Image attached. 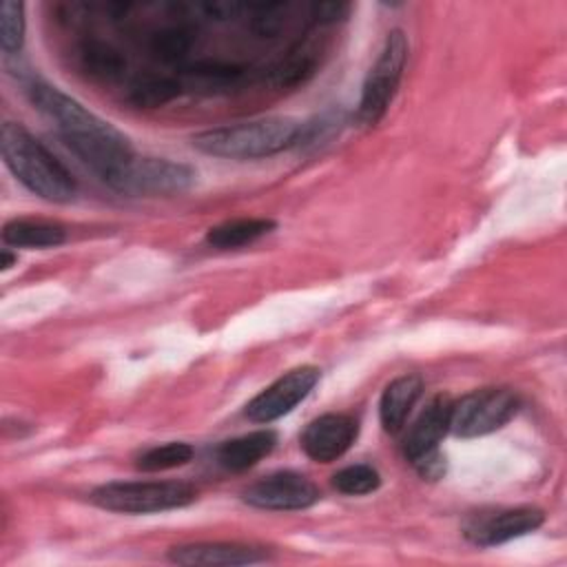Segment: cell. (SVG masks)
Instances as JSON below:
<instances>
[{"mask_svg":"<svg viewBox=\"0 0 567 567\" xmlns=\"http://www.w3.org/2000/svg\"><path fill=\"white\" fill-rule=\"evenodd\" d=\"M29 97L33 106L55 124L62 142L102 179L135 155L124 133L60 89L35 82L29 89Z\"/></svg>","mask_w":567,"mask_h":567,"instance_id":"6da1fadb","label":"cell"},{"mask_svg":"<svg viewBox=\"0 0 567 567\" xmlns=\"http://www.w3.org/2000/svg\"><path fill=\"white\" fill-rule=\"evenodd\" d=\"M0 148L9 171L38 197L55 204L75 197L78 186L73 175L24 126L4 122L0 131Z\"/></svg>","mask_w":567,"mask_h":567,"instance_id":"7a4b0ae2","label":"cell"},{"mask_svg":"<svg viewBox=\"0 0 567 567\" xmlns=\"http://www.w3.org/2000/svg\"><path fill=\"white\" fill-rule=\"evenodd\" d=\"M299 128L292 117H259L202 131L193 137V146L213 157L257 159L295 146Z\"/></svg>","mask_w":567,"mask_h":567,"instance_id":"3957f363","label":"cell"},{"mask_svg":"<svg viewBox=\"0 0 567 567\" xmlns=\"http://www.w3.org/2000/svg\"><path fill=\"white\" fill-rule=\"evenodd\" d=\"M197 498V489L179 481H128L106 483L91 492V501L109 512L155 514L179 509Z\"/></svg>","mask_w":567,"mask_h":567,"instance_id":"277c9868","label":"cell"},{"mask_svg":"<svg viewBox=\"0 0 567 567\" xmlns=\"http://www.w3.org/2000/svg\"><path fill=\"white\" fill-rule=\"evenodd\" d=\"M408 62V38L401 29L388 33L383 49L365 75L361 100L357 109V120L363 126H374L381 122L390 102L399 89L403 69Z\"/></svg>","mask_w":567,"mask_h":567,"instance_id":"5b68a950","label":"cell"},{"mask_svg":"<svg viewBox=\"0 0 567 567\" xmlns=\"http://www.w3.org/2000/svg\"><path fill=\"white\" fill-rule=\"evenodd\" d=\"M195 177V171L182 162L133 155L104 182L124 195H177L188 190Z\"/></svg>","mask_w":567,"mask_h":567,"instance_id":"8992f818","label":"cell"},{"mask_svg":"<svg viewBox=\"0 0 567 567\" xmlns=\"http://www.w3.org/2000/svg\"><path fill=\"white\" fill-rule=\"evenodd\" d=\"M518 394L509 388H481L450 410V432L461 439H476L501 430L518 412Z\"/></svg>","mask_w":567,"mask_h":567,"instance_id":"52a82bcc","label":"cell"},{"mask_svg":"<svg viewBox=\"0 0 567 567\" xmlns=\"http://www.w3.org/2000/svg\"><path fill=\"white\" fill-rule=\"evenodd\" d=\"M321 370L315 365H299L279 377L266 390H261L248 405L246 416L255 423H270L288 414L297 403H301L317 385Z\"/></svg>","mask_w":567,"mask_h":567,"instance_id":"ba28073f","label":"cell"},{"mask_svg":"<svg viewBox=\"0 0 567 567\" xmlns=\"http://www.w3.org/2000/svg\"><path fill=\"white\" fill-rule=\"evenodd\" d=\"M244 501L252 507L272 512L306 509L319 501V489L308 476L286 470L252 483L244 492Z\"/></svg>","mask_w":567,"mask_h":567,"instance_id":"9c48e42d","label":"cell"},{"mask_svg":"<svg viewBox=\"0 0 567 567\" xmlns=\"http://www.w3.org/2000/svg\"><path fill=\"white\" fill-rule=\"evenodd\" d=\"M543 520L545 514L538 507H514L478 514L472 520H467L465 538L478 547H494L538 529Z\"/></svg>","mask_w":567,"mask_h":567,"instance_id":"30bf717a","label":"cell"},{"mask_svg":"<svg viewBox=\"0 0 567 567\" xmlns=\"http://www.w3.org/2000/svg\"><path fill=\"white\" fill-rule=\"evenodd\" d=\"M357 434V419L348 414H321L306 425L301 434V447L312 461L330 463L350 450Z\"/></svg>","mask_w":567,"mask_h":567,"instance_id":"8fae6325","label":"cell"},{"mask_svg":"<svg viewBox=\"0 0 567 567\" xmlns=\"http://www.w3.org/2000/svg\"><path fill=\"white\" fill-rule=\"evenodd\" d=\"M450 410H452V401L441 394L434 396L423 408V412L412 423L403 441V454L410 463H416L439 452V443L450 432Z\"/></svg>","mask_w":567,"mask_h":567,"instance_id":"7c38bea8","label":"cell"},{"mask_svg":"<svg viewBox=\"0 0 567 567\" xmlns=\"http://www.w3.org/2000/svg\"><path fill=\"white\" fill-rule=\"evenodd\" d=\"M266 556L248 545L239 543H190L179 545L168 551V560L186 567H235V565H252L261 563Z\"/></svg>","mask_w":567,"mask_h":567,"instance_id":"4fadbf2b","label":"cell"},{"mask_svg":"<svg viewBox=\"0 0 567 567\" xmlns=\"http://www.w3.org/2000/svg\"><path fill=\"white\" fill-rule=\"evenodd\" d=\"M423 392V381L416 374H403L396 377L394 381H390L381 394V403H379V419L385 432L396 434L410 410L414 408V403L419 401Z\"/></svg>","mask_w":567,"mask_h":567,"instance_id":"5bb4252c","label":"cell"},{"mask_svg":"<svg viewBox=\"0 0 567 567\" xmlns=\"http://www.w3.org/2000/svg\"><path fill=\"white\" fill-rule=\"evenodd\" d=\"M241 69L235 64H224L215 60H202L195 64H188L179 71V86L182 91L190 93H224L239 84Z\"/></svg>","mask_w":567,"mask_h":567,"instance_id":"9a60e30c","label":"cell"},{"mask_svg":"<svg viewBox=\"0 0 567 567\" xmlns=\"http://www.w3.org/2000/svg\"><path fill=\"white\" fill-rule=\"evenodd\" d=\"M277 445V434L272 430H257L230 441H224L217 447V461L230 472H241L252 467L257 461L268 456Z\"/></svg>","mask_w":567,"mask_h":567,"instance_id":"2e32d148","label":"cell"},{"mask_svg":"<svg viewBox=\"0 0 567 567\" xmlns=\"http://www.w3.org/2000/svg\"><path fill=\"white\" fill-rule=\"evenodd\" d=\"M319 62V49L312 42H297L288 49L286 55H281L272 69H270V82L275 86H297L303 84L317 69Z\"/></svg>","mask_w":567,"mask_h":567,"instance_id":"e0dca14e","label":"cell"},{"mask_svg":"<svg viewBox=\"0 0 567 567\" xmlns=\"http://www.w3.org/2000/svg\"><path fill=\"white\" fill-rule=\"evenodd\" d=\"M2 241L13 248H53L64 241V228L53 221L13 219L4 224Z\"/></svg>","mask_w":567,"mask_h":567,"instance_id":"ac0fdd59","label":"cell"},{"mask_svg":"<svg viewBox=\"0 0 567 567\" xmlns=\"http://www.w3.org/2000/svg\"><path fill=\"white\" fill-rule=\"evenodd\" d=\"M272 228H275V221L272 219H264V217L230 219V221H224L219 226H213L206 233V241L213 248L230 250V248H239V246L257 241L259 237L268 235Z\"/></svg>","mask_w":567,"mask_h":567,"instance_id":"d6986e66","label":"cell"},{"mask_svg":"<svg viewBox=\"0 0 567 567\" xmlns=\"http://www.w3.org/2000/svg\"><path fill=\"white\" fill-rule=\"evenodd\" d=\"M78 60H80V66L89 75L100 78V80H115L126 69L124 55L117 49H113L111 44L100 42V40L82 42V47L78 49Z\"/></svg>","mask_w":567,"mask_h":567,"instance_id":"ffe728a7","label":"cell"},{"mask_svg":"<svg viewBox=\"0 0 567 567\" xmlns=\"http://www.w3.org/2000/svg\"><path fill=\"white\" fill-rule=\"evenodd\" d=\"M182 93L177 78L168 75H140L131 82L128 100L140 109H157L168 104Z\"/></svg>","mask_w":567,"mask_h":567,"instance_id":"44dd1931","label":"cell"},{"mask_svg":"<svg viewBox=\"0 0 567 567\" xmlns=\"http://www.w3.org/2000/svg\"><path fill=\"white\" fill-rule=\"evenodd\" d=\"M193 458V447L184 441H171L146 450L137 458V467L144 472H164L179 465H186Z\"/></svg>","mask_w":567,"mask_h":567,"instance_id":"7402d4cb","label":"cell"},{"mask_svg":"<svg viewBox=\"0 0 567 567\" xmlns=\"http://www.w3.org/2000/svg\"><path fill=\"white\" fill-rule=\"evenodd\" d=\"M332 485L348 496H363L374 492L381 485V476L372 465L365 463H357V465H348L343 470H339L332 476Z\"/></svg>","mask_w":567,"mask_h":567,"instance_id":"603a6c76","label":"cell"},{"mask_svg":"<svg viewBox=\"0 0 567 567\" xmlns=\"http://www.w3.org/2000/svg\"><path fill=\"white\" fill-rule=\"evenodd\" d=\"M24 42V4L4 0L0 4V47L4 53H16Z\"/></svg>","mask_w":567,"mask_h":567,"instance_id":"cb8c5ba5","label":"cell"},{"mask_svg":"<svg viewBox=\"0 0 567 567\" xmlns=\"http://www.w3.org/2000/svg\"><path fill=\"white\" fill-rule=\"evenodd\" d=\"M193 44V35L188 29L175 27V29H164L151 38V51L155 58L164 62H177L182 60Z\"/></svg>","mask_w":567,"mask_h":567,"instance_id":"d4e9b609","label":"cell"},{"mask_svg":"<svg viewBox=\"0 0 567 567\" xmlns=\"http://www.w3.org/2000/svg\"><path fill=\"white\" fill-rule=\"evenodd\" d=\"M250 11V24L259 35H275L281 27V11H286V4H252Z\"/></svg>","mask_w":567,"mask_h":567,"instance_id":"484cf974","label":"cell"},{"mask_svg":"<svg viewBox=\"0 0 567 567\" xmlns=\"http://www.w3.org/2000/svg\"><path fill=\"white\" fill-rule=\"evenodd\" d=\"M350 11L348 2H337V0H326V2H315L312 4V18L321 24H330L337 20H343Z\"/></svg>","mask_w":567,"mask_h":567,"instance_id":"4316f807","label":"cell"},{"mask_svg":"<svg viewBox=\"0 0 567 567\" xmlns=\"http://www.w3.org/2000/svg\"><path fill=\"white\" fill-rule=\"evenodd\" d=\"M16 261H18V255H13L9 248H4V250H2V261H0V268H2V270H9V268H11Z\"/></svg>","mask_w":567,"mask_h":567,"instance_id":"83f0119b","label":"cell"}]
</instances>
